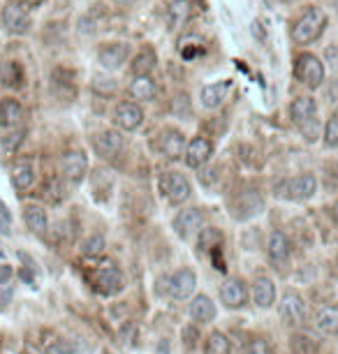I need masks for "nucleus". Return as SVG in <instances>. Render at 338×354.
<instances>
[{
    "label": "nucleus",
    "instance_id": "nucleus-1",
    "mask_svg": "<svg viewBox=\"0 0 338 354\" xmlns=\"http://www.w3.org/2000/svg\"><path fill=\"white\" fill-rule=\"evenodd\" d=\"M327 15L320 8H308L303 15L297 19V24L292 26V39L297 44H310L315 39L322 37L324 28H327Z\"/></svg>",
    "mask_w": 338,
    "mask_h": 354
},
{
    "label": "nucleus",
    "instance_id": "nucleus-2",
    "mask_svg": "<svg viewBox=\"0 0 338 354\" xmlns=\"http://www.w3.org/2000/svg\"><path fill=\"white\" fill-rule=\"evenodd\" d=\"M294 77L306 88H320L324 82V63L315 53H301L294 61Z\"/></svg>",
    "mask_w": 338,
    "mask_h": 354
},
{
    "label": "nucleus",
    "instance_id": "nucleus-3",
    "mask_svg": "<svg viewBox=\"0 0 338 354\" xmlns=\"http://www.w3.org/2000/svg\"><path fill=\"white\" fill-rule=\"evenodd\" d=\"M93 287H95L97 294L102 297H114L125 287V280H123V273L116 269L114 264H100L95 271H93Z\"/></svg>",
    "mask_w": 338,
    "mask_h": 354
},
{
    "label": "nucleus",
    "instance_id": "nucleus-4",
    "mask_svg": "<svg viewBox=\"0 0 338 354\" xmlns=\"http://www.w3.org/2000/svg\"><path fill=\"white\" fill-rule=\"evenodd\" d=\"M317 190V181L313 174H301V176H294L290 181H285L281 188H278V195L288 197L292 202H303V199H310Z\"/></svg>",
    "mask_w": 338,
    "mask_h": 354
},
{
    "label": "nucleus",
    "instance_id": "nucleus-5",
    "mask_svg": "<svg viewBox=\"0 0 338 354\" xmlns=\"http://www.w3.org/2000/svg\"><path fill=\"white\" fill-rule=\"evenodd\" d=\"M278 310H281V319L288 326H301L308 317L306 301H303L299 294H294V292L285 294V297L281 299V308Z\"/></svg>",
    "mask_w": 338,
    "mask_h": 354
},
{
    "label": "nucleus",
    "instance_id": "nucleus-6",
    "mask_svg": "<svg viewBox=\"0 0 338 354\" xmlns=\"http://www.w3.org/2000/svg\"><path fill=\"white\" fill-rule=\"evenodd\" d=\"M160 185H162V192L167 195V199H169L171 204H183L185 199L190 197V192H192L190 181L183 176V174H178V171L165 174Z\"/></svg>",
    "mask_w": 338,
    "mask_h": 354
},
{
    "label": "nucleus",
    "instance_id": "nucleus-7",
    "mask_svg": "<svg viewBox=\"0 0 338 354\" xmlns=\"http://www.w3.org/2000/svg\"><path fill=\"white\" fill-rule=\"evenodd\" d=\"M195 287H197V276L192 269H178L174 276L169 278V294H171V299H176V301L190 299L192 292H195Z\"/></svg>",
    "mask_w": 338,
    "mask_h": 354
},
{
    "label": "nucleus",
    "instance_id": "nucleus-8",
    "mask_svg": "<svg viewBox=\"0 0 338 354\" xmlns=\"http://www.w3.org/2000/svg\"><path fill=\"white\" fill-rule=\"evenodd\" d=\"M220 301L225 304V308H229V310L243 308L248 301V290H246V285H243V280H238V278L225 280V285L220 287Z\"/></svg>",
    "mask_w": 338,
    "mask_h": 354
},
{
    "label": "nucleus",
    "instance_id": "nucleus-9",
    "mask_svg": "<svg viewBox=\"0 0 338 354\" xmlns=\"http://www.w3.org/2000/svg\"><path fill=\"white\" fill-rule=\"evenodd\" d=\"M3 26L5 30L10 32H26L30 26V17H28V10H26L24 3H10L5 5L3 10Z\"/></svg>",
    "mask_w": 338,
    "mask_h": 354
},
{
    "label": "nucleus",
    "instance_id": "nucleus-10",
    "mask_svg": "<svg viewBox=\"0 0 338 354\" xmlns=\"http://www.w3.org/2000/svg\"><path fill=\"white\" fill-rule=\"evenodd\" d=\"M202 211L200 209H183L178 211V216L174 218V232L178 234L181 239H190L192 234H197L202 230Z\"/></svg>",
    "mask_w": 338,
    "mask_h": 354
},
{
    "label": "nucleus",
    "instance_id": "nucleus-11",
    "mask_svg": "<svg viewBox=\"0 0 338 354\" xmlns=\"http://www.w3.org/2000/svg\"><path fill=\"white\" fill-rule=\"evenodd\" d=\"M130 56V44L125 42H111V44H104L97 58H100L102 68L104 70H118L123 68V63L128 61Z\"/></svg>",
    "mask_w": 338,
    "mask_h": 354
},
{
    "label": "nucleus",
    "instance_id": "nucleus-12",
    "mask_svg": "<svg viewBox=\"0 0 338 354\" xmlns=\"http://www.w3.org/2000/svg\"><path fill=\"white\" fill-rule=\"evenodd\" d=\"M114 121L121 130H137L144 121V111L135 102H121L114 111Z\"/></svg>",
    "mask_w": 338,
    "mask_h": 354
},
{
    "label": "nucleus",
    "instance_id": "nucleus-13",
    "mask_svg": "<svg viewBox=\"0 0 338 354\" xmlns=\"http://www.w3.org/2000/svg\"><path fill=\"white\" fill-rule=\"evenodd\" d=\"M158 149H160L162 158L167 160H181L183 149H185V139L178 130H165L158 137Z\"/></svg>",
    "mask_w": 338,
    "mask_h": 354
},
{
    "label": "nucleus",
    "instance_id": "nucleus-14",
    "mask_svg": "<svg viewBox=\"0 0 338 354\" xmlns=\"http://www.w3.org/2000/svg\"><path fill=\"white\" fill-rule=\"evenodd\" d=\"M211 153H214V146H211L209 139L204 137H195L192 142L188 144V149H185V165L188 167H204L209 162Z\"/></svg>",
    "mask_w": 338,
    "mask_h": 354
},
{
    "label": "nucleus",
    "instance_id": "nucleus-15",
    "mask_svg": "<svg viewBox=\"0 0 338 354\" xmlns=\"http://www.w3.org/2000/svg\"><path fill=\"white\" fill-rule=\"evenodd\" d=\"M63 174H65V178L72 183H79L84 178V174H86V167H88V162H86V156L82 151H68L63 156Z\"/></svg>",
    "mask_w": 338,
    "mask_h": 354
},
{
    "label": "nucleus",
    "instance_id": "nucleus-16",
    "mask_svg": "<svg viewBox=\"0 0 338 354\" xmlns=\"http://www.w3.org/2000/svg\"><path fill=\"white\" fill-rule=\"evenodd\" d=\"M95 151L102 158H114L123 149V135L118 130H104L95 137Z\"/></svg>",
    "mask_w": 338,
    "mask_h": 354
},
{
    "label": "nucleus",
    "instance_id": "nucleus-17",
    "mask_svg": "<svg viewBox=\"0 0 338 354\" xmlns=\"http://www.w3.org/2000/svg\"><path fill=\"white\" fill-rule=\"evenodd\" d=\"M267 252H269V259L274 264H285L290 259V252H292V243H290V239L285 236L283 232H274L269 236Z\"/></svg>",
    "mask_w": 338,
    "mask_h": 354
},
{
    "label": "nucleus",
    "instance_id": "nucleus-18",
    "mask_svg": "<svg viewBox=\"0 0 338 354\" xmlns=\"http://www.w3.org/2000/svg\"><path fill=\"white\" fill-rule=\"evenodd\" d=\"M290 116L297 125H303L308 121H313L317 116V102L310 95H303V97H297L292 106H290Z\"/></svg>",
    "mask_w": 338,
    "mask_h": 354
},
{
    "label": "nucleus",
    "instance_id": "nucleus-19",
    "mask_svg": "<svg viewBox=\"0 0 338 354\" xmlns=\"http://www.w3.org/2000/svg\"><path fill=\"white\" fill-rule=\"evenodd\" d=\"M190 317L195 319V322H200V324L214 322V317H216V304L211 301V297H207V294H200V297L192 299V304H190Z\"/></svg>",
    "mask_w": 338,
    "mask_h": 354
},
{
    "label": "nucleus",
    "instance_id": "nucleus-20",
    "mask_svg": "<svg viewBox=\"0 0 338 354\" xmlns=\"http://www.w3.org/2000/svg\"><path fill=\"white\" fill-rule=\"evenodd\" d=\"M229 86H232V82H227V79H223V82H216V84H207L202 88V104L209 106V109H216V106H220L223 100L227 97Z\"/></svg>",
    "mask_w": 338,
    "mask_h": 354
},
{
    "label": "nucleus",
    "instance_id": "nucleus-21",
    "mask_svg": "<svg viewBox=\"0 0 338 354\" xmlns=\"http://www.w3.org/2000/svg\"><path fill=\"white\" fill-rule=\"evenodd\" d=\"M253 301L257 308H271L276 301V285L269 278H257L253 283Z\"/></svg>",
    "mask_w": 338,
    "mask_h": 354
},
{
    "label": "nucleus",
    "instance_id": "nucleus-22",
    "mask_svg": "<svg viewBox=\"0 0 338 354\" xmlns=\"http://www.w3.org/2000/svg\"><path fill=\"white\" fill-rule=\"evenodd\" d=\"M315 329L327 336H338V308L336 306H324L315 313Z\"/></svg>",
    "mask_w": 338,
    "mask_h": 354
},
{
    "label": "nucleus",
    "instance_id": "nucleus-23",
    "mask_svg": "<svg viewBox=\"0 0 338 354\" xmlns=\"http://www.w3.org/2000/svg\"><path fill=\"white\" fill-rule=\"evenodd\" d=\"M167 28L174 32L181 26H185V21L190 19V3L188 0H174V3L167 8Z\"/></svg>",
    "mask_w": 338,
    "mask_h": 354
},
{
    "label": "nucleus",
    "instance_id": "nucleus-24",
    "mask_svg": "<svg viewBox=\"0 0 338 354\" xmlns=\"http://www.w3.org/2000/svg\"><path fill=\"white\" fill-rule=\"evenodd\" d=\"M156 82L151 79V75H137L135 82L130 84V95L135 100H142V102H149V100L156 97Z\"/></svg>",
    "mask_w": 338,
    "mask_h": 354
},
{
    "label": "nucleus",
    "instance_id": "nucleus-25",
    "mask_svg": "<svg viewBox=\"0 0 338 354\" xmlns=\"http://www.w3.org/2000/svg\"><path fill=\"white\" fill-rule=\"evenodd\" d=\"M21 121V104L15 97H5L0 102V128H15Z\"/></svg>",
    "mask_w": 338,
    "mask_h": 354
},
{
    "label": "nucleus",
    "instance_id": "nucleus-26",
    "mask_svg": "<svg viewBox=\"0 0 338 354\" xmlns=\"http://www.w3.org/2000/svg\"><path fill=\"white\" fill-rule=\"evenodd\" d=\"M24 220H26V227H28L30 232H35V234H44L46 232V213L44 209H39V206L35 204H30V206H26L24 209Z\"/></svg>",
    "mask_w": 338,
    "mask_h": 354
},
{
    "label": "nucleus",
    "instance_id": "nucleus-27",
    "mask_svg": "<svg viewBox=\"0 0 338 354\" xmlns=\"http://www.w3.org/2000/svg\"><path fill=\"white\" fill-rule=\"evenodd\" d=\"M232 352V343L229 338L220 331L209 333L207 345H204V354H229Z\"/></svg>",
    "mask_w": 338,
    "mask_h": 354
},
{
    "label": "nucleus",
    "instance_id": "nucleus-28",
    "mask_svg": "<svg viewBox=\"0 0 338 354\" xmlns=\"http://www.w3.org/2000/svg\"><path fill=\"white\" fill-rule=\"evenodd\" d=\"M292 352L294 354H320V343H317L313 336L297 333V336H292Z\"/></svg>",
    "mask_w": 338,
    "mask_h": 354
},
{
    "label": "nucleus",
    "instance_id": "nucleus-29",
    "mask_svg": "<svg viewBox=\"0 0 338 354\" xmlns=\"http://www.w3.org/2000/svg\"><path fill=\"white\" fill-rule=\"evenodd\" d=\"M12 183H15L17 190H28L32 183H35V171L28 165H19L15 171H12Z\"/></svg>",
    "mask_w": 338,
    "mask_h": 354
},
{
    "label": "nucleus",
    "instance_id": "nucleus-30",
    "mask_svg": "<svg viewBox=\"0 0 338 354\" xmlns=\"http://www.w3.org/2000/svg\"><path fill=\"white\" fill-rule=\"evenodd\" d=\"M104 248H107V243H104V236H100V234H93V236H88L84 241L82 252H84V257L100 259L104 255Z\"/></svg>",
    "mask_w": 338,
    "mask_h": 354
},
{
    "label": "nucleus",
    "instance_id": "nucleus-31",
    "mask_svg": "<svg viewBox=\"0 0 338 354\" xmlns=\"http://www.w3.org/2000/svg\"><path fill=\"white\" fill-rule=\"evenodd\" d=\"M153 68H156L153 49H144L135 61H132V72H135V75H151V70Z\"/></svg>",
    "mask_w": 338,
    "mask_h": 354
},
{
    "label": "nucleus",
    "instance_id": "nucleus-32",
    "mask_svg": "<svg viewBox=\"0 0 338 354\" xmlns=\"http://www.w3.org/2000/svg\"><path fill=\"white\" fill-rule=\"evenodd\" d=\"M0 79H3L5 86L15 88V86L21 84V65L15 61H5L3 68H0Z\"/></svg>",
    "mask_w": 338,
    "mask_h": 354
},
{
    "label": "nucleus",
    "instance_id": "nucleus-33",
    "mask_svg": "<svg viewBox=\"0 0 338 354\" xmlns=\"http://www.w3.org/2000/svg\"><path fill=\"white\" fill-rule=\"evenodd\" d=\"M178 51H181V56L185 58V61H192L195 56L204 53V42H202L200 37H195V35L183 37L181 44H178Z\"/></svg>",
    "mask_w": 338,
    "mask_h": 354
},
{
    "label": "nucleus",
    "instance_id": "nucleus-34",
    "mask_svg": "<svg viewBox=\"0 0 338 354\" xmlns=\"http://www.w3.org/2000/svg\"><path fill=\"white\" fill-rule=\"evenodd\" d=\"M238 209H243V218H250L255 216V213L262 211V197L257 195V192H246V195L238 197Z\"/></svg>",
    "mask_w": 338,
    "mask_h": 354
},
{
    "label": "nucleus",
    "instance_id": "nucleus-35",
    "mask_svg": "<svg viewBox=\"0 0 338 354\" xmlns=\"http://www.w3.org/2000/svg\"><path fill=\"white\" fill-rule=\"evenodd\" d=\"M223 245V234L209 227V230H202V236H200V250L204 252H214L216 248Z\"/></svg>",
    "mask_w": 338,
    "mask_h": 354
},
{
    "label": "nucleus",
    "instance_id": "nucleus-36",
    "mask_svg": "<svg viewBox=\"0 0 338 354\" xmlns=\"http://www.w3.org/2000/svg\"><path fill=\"white\" fill-rule=\"evenodd\" d=\"M324 146H329V149H338V116H331L327 125H324Z\"/></svg>",
    "mask_w": 338,
    "mask_h": 354
},
{
    "label": "nucleus",
    "instance_id": "nucleus-37",
    "mask_svg": "<svg viewBox=\"0 0 338 354\" xmlns=\"http://www.w3.org/2000/svg\"><path fill=\"white\" fill-rule=\"evenodd\" d=\"M46 199H49L51 204H58L61 199L65 197V192H63V185H61V181L58 178H54V181H49V185H46Z\"/></svg>",
    "mask_w": 338,
    "mask_h": 354
},
{
    "label": "nucleus",
    "instance_id": "nucleus-38",
    "mask_svg": "<svg viewBox=\"0 0 338 354\" xmlns=\"http://www.w3.org/2000/svg\"><path fill=\"white\" fill-rule=\"evenodd\" d=\"M299 130H301V135L308 139V142H315V139L320 137V125H317V118H313V121L299 125Z\"/></svg>",
    "mask_w": 338,
    "mask_h": 354
},
{
    "label": "nucleus",
    "instance_id": "nucleus-39",
    "mask_svg": "<svg viewBox=\"0 0 338 354\" xmlns=\"http://www.w3.org/2000/svg\"><path fill=\"white\" fill-rule=\"evenodd\" d=\"M246 354H274V352H271V347H269L267 340L255 338V340H250V343H248Z\"/></svg>",
    "mask_w": 338,
    "mask_h": 354
},
{
    "label": "nucleus",
    "instance_id": "nucleus-40",
    "mask_svg": "<svg viewBox=\"0 0 338 354\" xmlns=\"http://www.w3.org/2000/svg\"><path fill=\"white\" fill-rule=\"evenodd\" d=\"M10 227H12V213L8 211V206L0 202V232L8 236L10 234Z\"/></svg>",
    "mask_w": 338,
    "mask_h": 354
},
{
    "label": "nucleus",
    "instance_id": "nucleus-41",
    "mask_svg": "<svg viewBox=\"0 0 338 354\" xmlns=\"http://www.w3.org/2000/svg\"><path fill=\"white\" fill-rule=\"evenodd\" d=\"M324 61L329 63L331 70L338 72V44H331V46H327V49H324Z\"/></svg>",
    "mask_w": 338,
    "mask_h": 354
},
{
    "label": "nucleus",
    "instance_id": "nucleus-42",
    "mask_svg": "<svg viewBox=\"0 0 338 354\" xmlns=\"http://www.w3.org/2000/svg\"><path fill=\"white\" fill-rule=\"evenodd\" d=\"M46 354H72V350L65 343H54L46 347Z\"/></svg>",
    "mask_w": 338,
    "mask_h": 354
},
{
    "label": "nucleus",
    "instance_id": "nucleus-43",
    "mask_svg": "<svg viewBox=\"0 0 338 354\" xmlns=\"http://www.w3.org/2000/svg\"><path fill=\"white\" fill-rule=\"evenodd\" d=\"M15 276V271H12L10 264H0V285L10 283V278Z\"/></svg>",
    "mask_w": 338,
    "mask_h": 354
},
{
    "label": "nucleus",
    "instance_id": "nucleus-44",
    "mask_svg": "<svg viewBox=\"0 0 338 354\" xmlns=\"http://www.w3.org/2000/svg\"><path fill=\"white\" fill-rule=\"evenodd\" d=\"M19 142H21V135H8V137L3 139V146L8 151H15L17 146H19Z\"/></svg>",
    "mask_w": 338,
    "mask_h": 354
},
{
    "label": "nucleus",
    "instance_id": "nucleus-45",
    "mask_svg": "<svg viewBox=\"0 0 338 354\" xmlns=\"http://www.w3.org/2000/svg\"><path fill=\"white\" fill-rule=\"evenodd\" d=\"M19 3H24L26 8H37V5H42L44 0H19Z\"/></svg>",
    "mask_w": 338,
    "mask_h": 354
},
{
    "label": "nucleus",
    "instance_id": "nucleus-46",
    "mask_svg": "<svg viewBox=\"0 0 338 354\" xmlns=\"http://www.w3.org/2000/svg\"><path fill=\"white\" fill-rule=\"evenodd\" d=\"M24 354H46V352H39L35 345H28V347H26V352H24Z\"/></svg>",
    "mask_w": 338,
    "mask_h": 354
},
{
    "label": "nucleus",
    "instance_id": "nucleus-47",
    "mask_svg": "<svg viewBox=\"0 0 338 354\" xmlns=\"http://www.w3.org/2000/svg\"><path fill=\"white\" fill-rule=\"evenodd\" d=\"M331 213H334V220L338 223V199H336V204H334V209H331Z\"/></svg>",
    "mask_w": 338,
    "mask_h": 354
},
{
    "label": "nucleus",
    "instance_id": "nucleus-48",
    "mask_svg": "<svg viewBox=\"0 0 338 354\" xmlns=\"http://www.w3.org/2000/svg\"><path fill=\"white\" fill-rule=\"evenodd\" d=\"M114 3H118V5H132V3H137V0H114Z\"/></svg>",
    "mask_w": 338,
    "mask_h": 354
},
{
    "label": "nucleus",
    "instance_id": "nucleus-49",
    "mask_svg": "<svg viewBox=\"0 0 338 354\" xmlns=\"http://www.w3.org/2000/svg\"><path fill=\"white\" fill-rule=\"evenodd\" d=\"M334 5H336V12H338V0H334Z\"/></svg>",
    "mask_w": 338,
    "mask_h": 354
},
{
    "label": "nucleus",
    "instance_id": "nucleus-50",
    "mask_svg": "<svg viewBox=\"0 0 338 354\" xmlns=\"http://www.w3.org/2000/svg\"><path fill=\"white\" fill-rule=\"evenodd\" d=\"M0 255H3V252H0Z\"/></svg>",
    "mask_w": 338,
    "mask_h": 354
}]
</instances>
